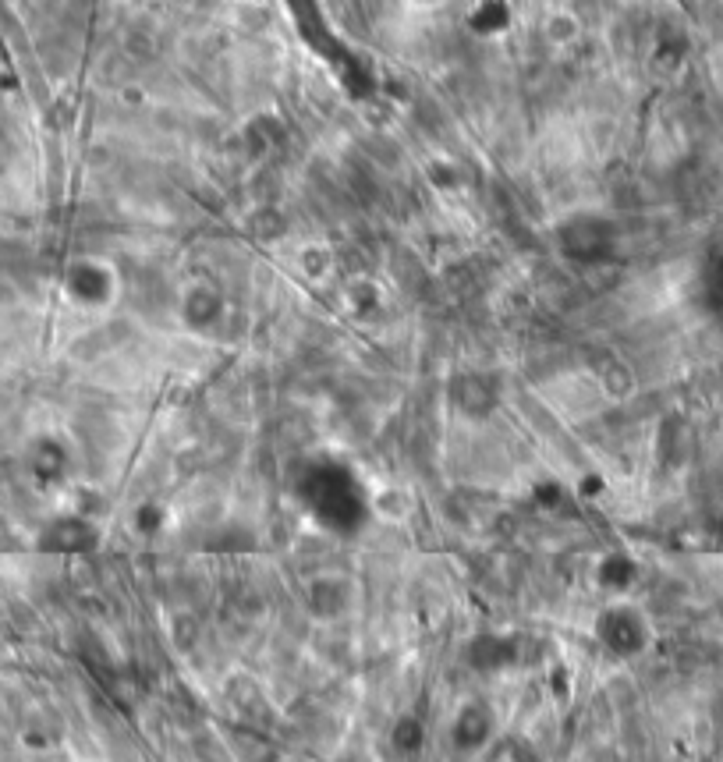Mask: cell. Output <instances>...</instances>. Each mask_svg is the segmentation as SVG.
<instances>
[{
    "label": "cell",
    "instance_id": "obj_1",
    "mask_svg": "<svg viewBox=\"0 0 723 762\" xmlns=\"http://www.w3.org/2000/svg\"><path fill=\"white\" fill-rule=\"evenodd\" d=\"M369 504H373V511L380 514L383 521H405L408 514H412V497H408L401 486H376L373 497H369Z\"/></svg>",
    "mask_w": 723,
    "mask_h": 762
}]
</instances>
